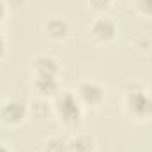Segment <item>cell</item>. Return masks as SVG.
<instances>
[{
  "label": "cell",
  "instance_id": "cell-1",
  "mask_svg": "<svg viewBox=\"0 0 152 152\" xmlns=\"http://www.w3.org/2000/svg\"><path fill=\"white\" fill-rule=\"evenodd\" d=\"M51 110L55 117L58 118V122L66 127H76L80 126L81 118H83V106L75 96V92L69 90H60L51 103Z\"/></svg>",
  "mask_w": 152,
  "mask_h": 152
},
{
  "label": "cell",
  "instance_id": "cell-2",
  "mask_svg": "<svg viewBox=\"0 0 152 152\" xmlns=\"http://www.w3.org/2000/svg\"><path fill=\"white\" fill-rule=\"evenodd\" d=\"M124 110L134 120L152 118V96L145 88L133 87L124 92Z\"/></svg>",
  "mask_w": 152,
  "mask_h": 152
},
{
  "label": "cell",
  "instance_id": "cell-3",
  "mask_svg": "<svg viewBox=\"0 0 152 152\" xmlns=\"http://www.w3.org/2000/svg\"><path fill=\"white\" fill-rule=\"evenodd\" d=\"M75 96L78 97V101L81 103L83 108H90V110H96V108H101L104 104V99H106V92H104V87L94 80H83L76 85Z\"/></svg>",
  "mask_w": 152,
  "mask_h": 152
},
{
  "label": "cell",
  "instance_id": "cell-4",
  "mask_svg": "<svg viewBox=\"0 0 152 152\" xmlns=\"http://www.w3.org/2000/svg\"><path fill=\"white\" fill-rule=\"evenodd\" d=\"M28 117V106L20 97H9L0 103V124L16 127L21 126Z\"/></svg>",
  "mask_w": 152,
  "mask_h": 152
},
{
  "label": "cell",
  "instance_id": "cell-5",
  "mask_svg": "<svg viewBox=\"0 0 152 152\" xmlns=\"http://www.w3.org/2000/svg\"><path fill=\"white\" fill-rule=\"evenodd\" d=\"M117 25H115L113 20L106 18V16H101V18H96L90 27H88V36L94 42L97 44H106V42H112L117 37Z\"/></svg>",
  "mask_w": 152,
  "mask_h": 152
},
{
  "label": "cell",
  "instance_id": "cell-6",
  "mask_svg": "<svg viewBox=\"0 0 152 152\" xmlns=\"http://www.w3.org/2000/svg\"><path fill=\"white\" fill-rule=\"evenodd\" d=\"M32 73H34V78H58V73H60L58 60L46 53L36 55L32 60Z\"/></svg>",
  "mask_w": 152,
  "mask_h": 152
},
{
  "label": "cell",
  "instance_id": "cell-7",
  "mask_svg": "<svg viewBox=\"0 0 152 152\" xmlns=\"http://www.w3.org/2000/svg\"><path fill=\"white\" fill-rule=\"evenodd\" d=\"M32 88L37 94L39 99H53L60 92L58 78H34Z\"/></svg>",
  "mask_w": 152,
  "mask_h": 152
},
{
  "label": "cell",
  "instance_id": "cell-8",
  "mask_svg": "<svg viewBox=\"0 0 152 152\" xmlns=\"http://www.w3.org/2000/svg\"><path fill=\"white\" fill-rule=\"evenodd\" d=\"M44 32L46 36L53 41H62L69 34V23L64 18H50L44 23Z\"/></svg>",
  "mask_w": 152,
  "mask_h": 152
},
{
  "label": "cell",
  "instance_id": "cell-9",
  "mask_svg": "<svg viewBox=\"0 0 152 152\" xmlns=\"http://www.w3.org/2000/svg\"><path fill=\"white\" fill-rule=\"evenodd\" d=\"M96 142L90 134H76L67 140V152H94Z\"/></svg>",
  "mask_w": 152,
  "mask_h": 152
},
{
  "label": "cell",
  "instance_id": "cell-10",
  "mask_svg": "<svg viewBox=\"0 0 152 152\" xmlns=\"http://www.w3.org/2000/svg\"><path fill=\"white\" fill-rule=\"evenodd\" d=\"M41 152H67V140L60 136H50L42 142Z\"/></svg>",
  "mask_w": 152,
  "mask_h": 152
},
{
  "label": "cell",
  "instance_id": "cell-11",
  "mask_svg": "<svg viewBox=\"0 0 152 152\" xmlns=\"http://www.w3.org/2000/svg\"><path fill=\"white\" fill-rule=\"evenodd\" d=\"M134 7L140 14L152 18V0H134Z\"/></svg>",
  "mask_w": 152,
  "mask_h": 152
},
{
  "label": "cell",
  "instance_id": "cell-12",
  "mask_svg": "<svg viewBox=\"0 0 152 152\" xmlns=\"http://www.w3.org/2000/svg\"><path fill=\"white\" fill-rule=\"evenodd\" d=\"M87 2L96 11H106L110 7V4H112V0H87Z\"/></svg>",
  "mask_w": 152,
  "mask_h": 152
},
{
  "label": "cell",
  "instance_id": "cell-13",
  "mask_svg": "<svg viewBox=\"0 0 152 152\" xmlns=\"http://www.w3.org/2000/svg\"><path fill=\"white\" fill-rule=\"evenodd\" d=\"M5 14H7V2L5 0H0V23L4 21Z\"/></svg>",
  "mask_w": 152,
  "mask_h": 152
},
{
  "label": "cell",
  "instance_id": "cell-14",
  "mask_svg": "<svg viewBox=\"0 0 152 152\" xmlns=\"http://www.w3.org/2000/svg\"><path fill=\"white\" fill-rule=\"evenodd\" d=\"M5 46H7V42H5V37L0 34V58L5 55Z\"/></svg>",
  "mask_w": 152,
  "mask_h": 152
},
{
  "label": "cell",
  "instance_id": "cell-15",
  "mask_svg": "<svg viewBox=\"0 0 152 152\" xmlns=\"http://www.w3.org/2000/svg\"><path fill=\"white\" fill-rule=\"evenodd\" d=\"M0 152H12V151H11V147H9L7 143H4V142H0Z\"/></svg>",
  "mask_w": 152,
  "mask_h": 152
}]
</instances>
